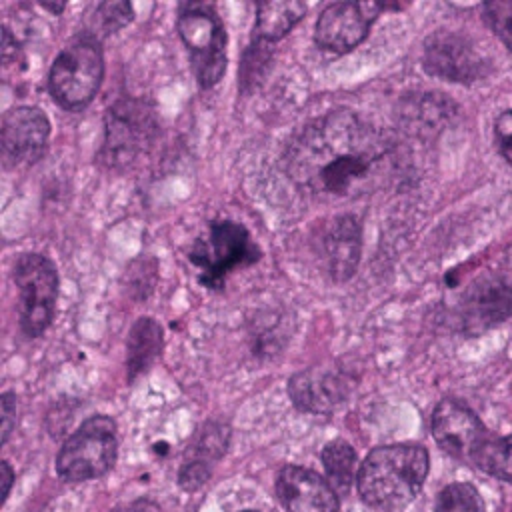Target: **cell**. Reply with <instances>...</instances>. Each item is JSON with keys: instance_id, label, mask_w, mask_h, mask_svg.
I'll use <instances>...</instances> for the list:
<instances>
[{"instance_id": "7", "label": "cell", "mask_w": 512, "mask_h": 512, "mask_svg": "<svg viewBox=\"0 0 512 512\" xmlns=\"http://www.w3.org/2000/svg\"><path fill=\"white\" fill-rule=\"evenodd\" d=\"M118 452L116 424L108 416H92L62 444L56 470L68 482L90 480L106 474Z\"/></svg>"}, {"instance_id": "17", "label": "cell", "mask_w": 512, "mask_h": 512, "mask_svg": "<svg viewBox=\"0 0 512 512\" xmlns=\"http://www.w3.org/2000/svg\"><path fill=\"white\" fill-rule=\"evenodd\" d=\"M458 114V106L440 92H422L404 100L400 120L416 136L430 138L442 132Z\"/></svg>"}, {"instance_id": "23", "label": "cell", "mask_w": 512, "mask_h": 512, "mask_svg": "<svg viewBox=\"0 0 512 512\" xmlns=\"http://www.w3.org/2000/svg\"><path fill=\"white\" fill-rule=\"evenodd\" d=\"M434 512H486L480 492L468 482L448 484L436 500Z\"/></svg>"}, {"instance_id": "25", "label": "cell", "mask_w": 512, "mask_h": 512, "mask_svg": "<svg viewBox=\"0 0 512 512\" xmlns=\"http://www.w3.org/2000/svg\"><path fill=\"white\" fill-rule=\"evenodd\" d=\"M482 18L486 26L512 52V0H492L482 4Z\"/></svg>"}, {"instance_id": "4", "label": "cell", "mask_w": 512, "mask_h": 512, "mask_svg": "<svg viewBox=\"0 0 512 512\" xmlns=\"http://www.w3.org/2000/svg\"><path fill=\"white\" fill-rule=\"evenodd\" d=\"M176 30L188 50L200 88H212L226 72V30L212 4L186 2L178 10Z\"/></svg>"}, {"instance_id": "9", "label": "cell", "mask_w": 512, "mask_h": 512, "mask_svg": "<svg viewBox=\"0 0 512 512\" xmlns=\"http://www.w3.org/2000/svg\"><path fill=\"white\" fill-rule=\"evenodd\" d=\"M422 66L430 76L470 84L484 76L486 58L470 38L452 30H436L424 42Z\"/></svg>"}, {"instance_id": "19", "label": "cell", "mask_w": 512, "mask_h": 512, "mask_svg": "<svg viewBox=\"0 0 512 512\" xmlns=\"http://www.w3.org/2000/svg\"><path fill=\"white\" fill-rule=\"evenodd\" d=\"M306 14V4L288 0V2H258L256 20H254V40L274 44L284 38Z\"/></svg>"}, {"instance_id": "10", "label": "cell", "mask_w": 512, "mask_h": 512, "mask_svg": "<svg viewBox=\"0 0 512 512\" xmlns=\"http://www.w3.org/2000/svg\"><path fill=\"white\" fill-rule=\"evenodd\" d=\"M388 4L376 2H334L328 4L314 28V40L322 50L344 54L354 50L370 32L372 22Z\"/></svg>"}, {"instance_id": "32", "label": "cell", "mask_w": 512, "mask_h": 512, "mask_svg": "<svg viewBox=\"0 0 512 512\" xmlns=\"http://www.w3.org/2000/svg\"><path fill=\"white\" fill-rule=\"evenodd\" d=\"M246 512H254V510H246Z\"/></svg>"}, {"instance_id": "12", "label": "cell", "mask_w": 512, "mask_h": 512, "mask_svg": "<svg viewBox=\"0 0 512 512\" xmlns=\"http://www.w3.org/2000/svg\"><path fill=\"white\" fill-rule=\"evenodd\" d=\"M2 160L6 168L38 162L48 146L50 120L36 106H16L2 116Z\"/></svg>"}, {"instance_id": "5", "label": "cell", "mask_w": 512, "mask_h": 512, "mask_svg": "<svg viewBox=\"0 0 512 512\" xmlns=\"http://www.w3.org/2000/svg\"><path fill=\"white\" fill-rule=\"evenodd\" d=\"M188 258L202 270L200 282L204 286L220 288L228 272L254 264L260 258V250L240 222L214 220L206 236L194 242Z\"/></svg>"}, {"instance_id": "8", "label": "cell", "mask_w": 512, "mask_h": 512, "mask_svg": "<svg viewBox=\"0 0 512 512\" xmlns=\"http://www.w3.org/2000/svg\"><path fill=\"white\" fill-rule=\"evenodd\" d=\"M156 120L152 110L140 100H118L106 112V136L100 150V162L108 168L132 164L152 142Z\"/></svg>"}, {"instance_id": "21", "label": "cell", "mask_w": 512, "mask_h": 512, "mask_svg": "<svg viewBox=\"0 0 512 512\" xmlns=\"http://www.w3.org/2000/svg\"><path fill=\"white\" fill-rule=\"evenodd\" d=\"M470 464L498 480L512 482V434L488 436Z\"/></svg>"}, {"instance_id": "30", "label": "cell", "mask_w": 512, "mask_h": 512, "mask_svg": "<svg viewBox=\"0 0 512 512\" xmlns=\"http://www.w3.org/2000/svg\"><path fill=\"white\" fill-rule=\"evenodd\" d=\"M2 498L6 500L8 498V492L12 488V480H14V474H12V468L8 462H2Z\"/></svg>"}, {"instance_id": "16", "label": "cell", "mask_w": 512, "mask_h": 512, "mask_svg": "<svg viewBox=\"0 0 512 512\" xmlns=\"http://www.w3.org/2000/svg\"><path fill=\"white\" fill-rule=\"evenodd\" d=\"M276 494L286 512H338L336 490L330 482L302 466L282 468Z\"/></svg>"}, {"instance_id": "31", "label": "cell", "mask_w": 512, "mask_h": 512, "mask_svg": "<svg viewBox=\"0 0 512 512\" xmlns=\"http://www.w3.org/2000/svg\"><path fill=\"white\" fill-rule=\"evenodd\" d=\"M40 6H42V8H46V10H50V12H54L56 16H58V14H62V12H64V8H66V4H64V2H58V4H56V2H40Z\"/></svg>"}, {"instance_id": "22", "label": "cell", "mask_w": 512, "mask_h": 512, "mask_svg": "<svg viewBox=\"0 0 512 512\" xmlns=\"http://www.w3.org/2000/svg\"><path fill=\"white\" fill-rule=\"evenodd\" d=\"M134 12L128 2H100L86 22L84 34L102 40L108 34L118 32L132 20Z\"/></svg>"}, {"instance_id": "26", "label": "cell", "mask_w": 512, "mask_h": 512, "mask_svg": "<svg viewBox=\"0 0 512 512\" xmlns=\"http://www.w3.org/2000/svg\"><path fill=\"white\" fill-rule=\"evenodd\" d=\"M494 142L500 156L512 166V110L498 114L494 122Z\"/></svg>"}, {"instance_id": "14", "label": "cell", "mask_w": 512, "mask_h": 512, "mask_svg": "<svg viewBox=\"0 0 512 512\" xmlns=\"http://www.w3.org/2000/svg\"><path fill=\"white\" fill-rule=\"evenodd\" d=\"M352 392V378L342 368H308L288 380L292 404L310 414L336 410Z\"/></svg>"}, {"instance_id": "29", "label": "cell", "mask_w": 512, "mask_h": 512, "mask_svg": "<svg viewBox=\"0 0 512 512\" xmlns=\"http://www.w3.org/2000/svg\"><path fill=\"white\" fill-rule=\"evenodd\" d=\"M116 512H160V510L152 502H148V500H136L132 504L120 506Z\"/></svg>"}, {"instance_id": "3", "label": "cell", "mask_w": 512, "mask_h": 512, "mask_svg": "<svg viewBox=\"0 0 512 512\" xmlns=\"http://www.w3.org/2000/svg\"><path fill=\"white\" fill-rule=\"evenodd\" d=\"M102 78L100 40L82 32L54 58L48 72V90L60 108L82 110L98 94Z\"/></svg>"}, {"instance_id": "27", "label": "cell", "mask_w": 512, "mask_h": 512, "mask_svg": "<svg viewBox=\"0 0 512 512\" xmlns=\"http://www.w3.org/2000/svg\"><path fill=\"white\" fill-rule=\"evenodd\" d=\"M208 466L206 462L202 460H190L182 466L180 470V484L186 488V490H196L198 486L204 484V480L208 478Z\"/></svg>"}, {"instance_id": "28", "label": "cell", "mask_w": 512, "mask_h": 512, "mask_svg": "<svg viewBox=\"0 0 512 512\" xmlns=\"http://www.w3.org/2000/svg\"><path fill=\"white\" fill-rule=\"evenodd\" d=\"M0 410H2V444H4L16 426V396L12 392L2 394Z\"/></svg>"}, {"instance_id": "1", "label": "cell", "mask_w": 512, "mask_h": 512, "mask_svg": "<svg viewBox=\"0 0 512 512\" xmlns=\"http://www.w3.org/2000/svg\"><path fill=\"white\" fill-rule=\"evenodd\" d=\"M282 162L298 190L332 202L360 198L384 186L398 154L390 134L360 114L338 108L300 128Z\"/></svg>"}, {"instance_id": "18", "label": "cell", "mask_w": 512, "mask_h": 512, "mask_svg": "<svg viewBox=\"0 0 512 512\" xmlns=\"http://www.w3.org/2000/svg\"><path fill=\"white\" fill-rule=\"evenodd\" d=\"M162 344H164L162 326L154 318L142 316L132 324L126 340L128 380H134L154 364V360L162 352Z\"/></svg>"}, {"instance_id": "2", "label": "cell", "mask_w": 512, "mask_h": 512, "mask_svg": "<svg viewBox=\"0 0 512 512\" xmlns=\"http://www.w3.org/2000/svg\"><path fill=\"white\" fill-rule=\"evenodd\" d=\"M428 466V452L420 444L378 446L360 464L356 486L368 506L398 510L416 498Z\"/></svg>"}, {"instance_id": "13", "label": "cell", "mask_w": 512, "mask_h": 512, "mask_svg": "<svg viewBox=\"0 0 512 512\" xmlns=\"http://www.w3.org/2000/svg\"><path fill=\"white\" fill-rule=\"evenodd\" d=\"M430 428L436 444L444 452L468 462H472L474 454L490 436L476 412L456 398H444L436 404Z\"/></svg>"}, {"instance_id": "11", "label": "cell", "mask_w": 512, "mask_h": 512, "mask_svg": "<svg viewBox=\"0 0 512 512\" xmlns=\"http://www.w3.org/2000/svg\"><path fill=\"white\" fill-rule=\"evenodd\" d=\"M512 314V282L486 274L476 278L460 298L458 320L460 330L468 336H478Z\"/></svg>"}, {"instance_id": "20", "label": "cell", "mask_w": 512, "mask_h": 512, "mask_svg": "<svg viewBox=\"0 0 512 512\" xmlns=\"http://www.w3.org/2000/svg\"><path fill=\"white\" fill-rule=\"evenodd\" d=\"M322 464L330 486L336 492H348L358 480V460L354 448L346 440H332L322 450Z\"/></svg>"}, {"instance_id": "15", "label": "cell", "mask_w": 512, "mask_h": 512, "mask_svg": "<svg viewBox=\"0 0 512 512\" xmlns=\"http://www.w3.org/2000/svg\"><path fill=\"white\" fill-rule=\"evenodd\" d=\"M316 244L322 264L334 282L354 276L362 252V226L356 216L340 214L330 218L320 228Z\"/></svg>"}, {"instance_id": "6", "label": "cell", "mask_w": 512, "mask_h": 512, "mask_svg": "<svg viewBox=\"0 0 512 512\" xmlns=\"http://www.w3.org/2000/svg\"><path fill=\"white\" fill-rule=\"evenodd\" d=\"M12 278L18 290V322L28 338H38L52 322L58 298V272L44 254H20Z\"/></svg>"}, {"instance_id": "24", "label": "cell", "mask_w": 512, "mask_h": 512, "mask_svg": "<svg viewBox=\"0 0 512 512\" xmlns=\"http://www.w3.org/2000/svg\"><path fill=\"white\" fill-rule=\"evenodd\" d=\"M268 46L270 44L252 38V44L244 52V60L240 66V86L244 92L264 78V68L272 58V52L268 50Z\"/></svg>"}]
</instances>
